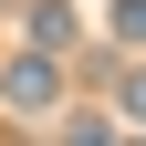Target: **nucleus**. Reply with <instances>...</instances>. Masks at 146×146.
<instances>
[{
  "instance_id": "f257e3e1",
  "label": "nucleus",
  "mask_w": 146,
  "mask_h": 146,
  "mask_svg": "<svg viewBox=\"0 0 146 146\" xmlns=\"http://www.w3.org/2000/svg\"><path fill=\"white\" fill-rule=\"evenodd\" d=\"M52 104H63V63L11 52V63H0V115H11V125H31V115H52Z\"/></svg>"
},
{
  "instance_id": "f03ea898",
  "label": "nucleus",
  "mask_w": 146,
  "mask_h": 146,
  "mask_svg": "<svg viewBox=\"0 0 146 146\" xmlns=\"http://www.w3.org/2000/svg\"><path fill=\"white\" fill-rule=\"evenodd\" d=\"M21 31H31L42 63H63V52H73V11H63V0H21Z\"/></svg>"
},
{
  "instance_id": "7ed1b4c3",
  "label": "nucleus",
  "mask_w": 146,
  "mask_h": 146,
  "mask_svg": "<svg viewBox=\"0 0 146 146\" xmlns=\"http://www.w3.org/2000/svg\"><path fill=\"white\" fill-rule=\"evenodd\" d=\"M104 21H115V42H146V0H115Z\"/></svg>"
},
{
  "instance_id": "20e7f679",
  "label": "nucleus",
  "mask_w": 146,
  "mask_h": 146,
  "mask_svg": "<svg viewBox=\"0 0 146 146\" xmlns=\"http://www.w3.org/2000/svg\"><path fill=\"white\" fill-rule=\"evenodd\" d=\"M63 146H115V125H104V115H73V125H63Z\"/></svg>"
},
{
  "instance_id": "39448f33",
  "label": "nucleus",
  "mask_w": 146,
  "mask_h": 146,
  "mask_svg": "<svg viewBox=\"0 0 146 146\" xmlns=\"http://www.w3.org/2000/svg\"><path fill=\"white\" fill-rule=\"evenodd\" d=\"M125 115H136V125H146V73H125Z\"/></svg>"
},
{
  "instance_id": "423d86ee",
  "label": "nucleus",
  "mask_w": 146,
  "mask_h": 146,
  "mask_svg": "<svg viewBox=\"0 0 146 146\" xmlns=\"http://www.w3.org/2000/svg\"><path fill=\"white\" fill-rule=\"evenodd\" d=\"M115 146H146V136H115Z\"/></svg>"
}]
</instances>
